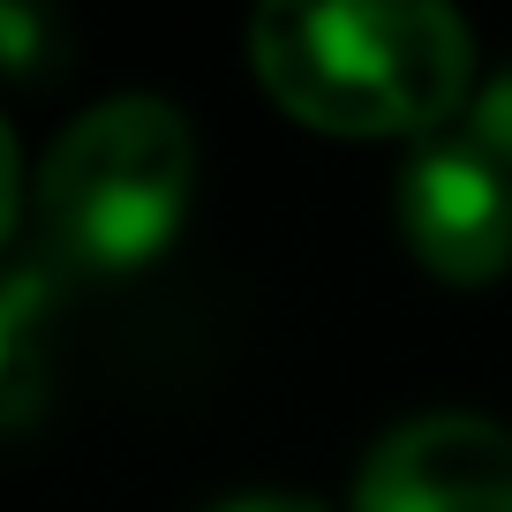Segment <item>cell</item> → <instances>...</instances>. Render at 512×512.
<instances>
[{"instance_id":"3","label":"cell","mask_w":512,"mask_h":512,"mask_svg":"<svg viewBox=\"0 0 512 512\" xmlns=\"http://www.w3.org/2000/svg\"><path fill=\"white\" fill-rule=\"evenodd\" d=\"M392 219L415 264L445 287H490L512 272V181L475 144H422L400 166Z\"/></svg>"},{"instance_id":"8","label":"cell","mask_w":512,"mask_h":512,"mask_svg":"<svg viewBox=\"0 0 512 512\" xmlns=\"http://www.w3.org/2000/svg\"><path fill=\"white\" fill-rule=\"evenodd\" d=\"M16 204H23V159H16L8 121H0V241H8V226H16Z\"/></svg>"},{"instance_id":"4","label":"cell","mask_w":512,"mask_h":512,"mask_svg":"<svg viewBox=\"0 0 512 512\" xmlns=\"http://www.w3.org/2000/svg\"><path fill=\"white\" fill-rule=\"evenodd\" d=\"M354 512H512V430L490 415H415L354 475Z\"/></svg>"},{"instance_id":"7","label":"cell","mask_w":512,"mask_h":512,"mask_svg":"<svg viewBox=\"0 0 512 512\" xmlns=\"http://www.w3.org/2000/svg\"><path fill=\"white\" fill-rule=\"evenodd\" d=\"M467 144L482 151V159L497 166V174L512 181V68L505 76H490L475 91V121H467Z\"/></svg>"},{"instance_id":"2","label":"cell","mask_w":512,"mask_h":512,"mask_svg":"<svg viewBox=\"0 0 512 512\" xmlns=\"http://www.w3.org/2000/svg\"><path fill=\"white\" fill-rule=\"evenodd\" d=\"M46 241L83 272H136L181 234L196 196V128L174 98H98L31 181Z\"/></svg>"},{"instance_id":"1","label":"cell","mask_w":512,"mask_h":512,"mask_svg":"<svg viewBox=\"0 0 512 512\" xmlns=\"http://www.w3.org/2000/svg\"><path fill=\"white\" fill-rule=\"evenodd\" d=\"M249 68L302 128L430 136L475 83V38L430 0H309L249 23Z\"/></svg>"},{"instance_id":"9","label":"cell","mask_w":512,"mask_h":512,"mask_svg":"<svg viewBox=\"0 0 512 512\" xmlns=\"http://www.w3.org/2000/svg\"><path fill=\"white\" fill-rule=\"evenodd\" d=\"M211 512H324L317 497H294V490H241V497H226V505H211Z\"/></svg>"},{"instance_id":"6","label":"cell","mask_w":512,"mask_h":512,"mask_svg":"<svg viewBox=\"0 0 512 512\" xmlns=\"http://www.w3.org/2000/svg\"><path fill=\"white\" fill-rule=\"evenodd\" d=\"M68 53V31L46 8H0V76H53Z\"/></svg>"},{"instance_id":"5","label":"cell","mask_w":512,"mask_h":512,"mask_svg":"<svg viewBox=\"0 0 512 512\" xmlns=\"http://www.w3.org/2000/svg\"><path fill=\"white\" fill-rule=\"evenodd\" d=\"M53 324L61 294L46 272H8L0 279V437L31 430L53 400Z\"/></svg>"}]
</instances>
